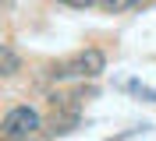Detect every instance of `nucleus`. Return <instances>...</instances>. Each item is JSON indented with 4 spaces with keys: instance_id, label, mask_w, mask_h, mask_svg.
Listing matches in <instances>:
<instances>
[{
    "instance_id": "5",
    "label": "nucleus",
    "mask_w": 156,
    "mask_h": 141,
    "mask_svg": "<svg viewBox=\"0 0 156 141\" xmlns=\"http://www.w3.org/2000/svg\"><path fill=\"white\" fill-rule=\"evenodd\" d=\"M0 74H4V78L18 74V56H14L11 46H4V53H0Z\"/></svg>"
},
{
    "instance_id": "1",
    "label": "nucleus",
    "mask_w": 156,
    "mask_h": 141,
    "mask_svg": "<svg viewBox=\"0 0 156 141\" xmlns=\"http://www.w3.org/2000/svg\"><path fill=\"white\" fill-rule=\"evenodd\" d=\"M107 71V53L96 46L89 49H78V53L64 56V60H57V64H50V78H99Z\"/></svg>"
},
{
    "instance_id": "6",
    "label": "nucleus",
    "mask_w": 156,
    "mask_h": 141,
    "mask_svg": "<svg viewBox=\"0 0 156 141\" xmlns=\"http://www.w3.org/2000/svg\"><path fill=\"white\" fill-rule=\"evenodd\" d=\"M60 4H68V7H78V11H85V7H92V4H99V0H60Z\"/></svg>"
},
{
    "instance_id": "3",
    "label": "nucleus",
    "mask_w": 156,
    "mask_h": 141,
    "mask_svg": "<svg viewBox=\"0 0 156 141\" xmlns=\"http://www.w3.org/2000/svg\"><path fill=\"white\" fill-rule=\"evenodd\" d=\"M39 127H43V120H39V113L32 109V106H11V109L4 113V120H0V138L21 141V138L39 134Z\"/></svg>"
},
{
    "instance_id": "4",
    "label": "nucleus",
    "mask_w": 156,
    "mask_h": 141,
    "mask_svg": "<svg viewBox=\"0 0 156 141\" xmlns=\"http://www.w3.org/2000/svg\"><path fill=\"white\" fill-rule=\"evenodd\" d=\"M149 0H99L96 7L103 11V14H124V11H138V7H146Z\"/></svg>"
},
{
    "instance_id": "2",
    "label": "nucleus",
    "mask_w": 156,
    "mask_h": 141,
    "mask_svg": "<svg viewBox=\"0 0 156 141\" xmlns=\"http://www.w3.org/2000/svg\"><path fill=\"white\" fill-rule=\"evenodd\" d=\"M78 120H82V92H60L50 99V116H46V134H68L78 127Z\"/></svg>"
}]
</instances>
